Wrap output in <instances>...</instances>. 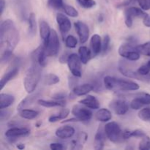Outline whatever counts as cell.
<instances>
[{"mask_svg": "<svg viewBox=\"0 0 150 150\" xmlns=\"http://www.w3.org/2000/svg\"><path fill=\"white\" fill-rule=\"evenodd\" d=\"M56 18H57V24L59 27L60 32L64 37L71 29V22H70V19L62 13H58Z\"/></svg>", "mask_w": 150, "mask_h": 150, "instance_id": "cell-12", "label": "cell"}, {"mask_svg": "<svg viewBox=\"0 0 150 150\" xmlns=\"http://www.w3.org/2000/svg\"><path fill=\"white\" fill-rule=\"evenodd\" d=\"M5 0H0V15L2 16L3 12H4V7H5Z\"/></svg>", "mask_w": 150, "mask_h": 150, "instance_id": "cell-51", "label": "cell"}, {"mask_svg": "<svg viewBox=\"0 0 150 150\" xmlns=\"http://www.w3.org/2000/svg\"><path fill=\"white\" fill-rule=\"evenodd\" d=\"M63 10L65 12L67 16H70V17L73 18H76L79 16V12L73 7V6L68 5V4H64V7H63Z\"/></svg>", "mask_w": 150, "mask_h": 150, "instance_id": "cell-34", "label": "cell"}, {"mask_svg": "<svg viewBox=\"0 0 150 150\" xmlns=\"http://www.w3.org/2000/svg\"><path fill=\"white\" fill-rule=\"evenodd\" d=\"M14 1L15 10L22 20H26L29 18V0H13Z\"/></svg>", "mask_w": 150, "mask_h": 150, "instance_id": "cell-8", "label": "cell"}, {"mask_svg": "<svg viewBox=\"0 0 150 150\" xmlns=\"http://www.w3.org/2000/svg\"><path fill=\"white\" fill-rule=\"evenodd\" d=\"M19 115L21 118L24 119V120H32L36 118L38 115H39L40 112L35 110H31V109H23L21 110L18 111Z\"/></svg>", "mask_w": 150, "mask_h": 150, "instance_id": "cell-30", "label": "cell"}, {"mask_svg": "<svg viewBox=\"0 0 150 150\" xmlns=\"http://www.w3.org/2000/svg\"><path fill=\"white\" fill-rule=\"evenodd\" d=\"M57 137L61 139H67L71 138L75 134V129L70 125L60 127L56 130Z\"/></svg>", "mask_w": 150, "mask_h": 150, "instance_id": "cell-16", "label": "cell"}, {"mask_svg": "<svg viewBox=\"0 0 150 150\" xmlns=\"http://www.w3.org/2000/svg\"><path fill=\"white\" fill-rule=\"evenodd\" d=\"M20 40L18 30L10 19L3 21L0 26V50L1 54H13Z\"/></svg>", "mask_w": 150, "mask_h": 150, "instance_id": "cell-1", "label": "cell"}, {"mask_svg": "<svg viewBox=\"0 0 150 150\" xmlns=\"http://www.w3.org/2000/svg\"><path fill=\"white\" fill-rule=\"evenodd\" d=\"M79 56L80 57V59L81 63L86 64L91 59V51L87 47L81 46L79 49Z\"/></svg>", "mask_w": 150, "mask_h": 150, "instance_id": "cell-28", "label": "cell"}, {"mask_svg": "<svg viewBox=\"0 0 150 150\" xmlns=\"http://www.w3.org/2000/svg\"><path fill=\"white\" fill-rule=\"evenodd\" d=\"M16 147H17L18 149H25V144H24L19 143L16 145Z\"/></svg>", "mask_w": 150, "mask_h": 150, "instance_id": "cell-53", "label": "cell"}, {"mask_svg": "<svg viewBox=\"0 0 150 150\" xmlns=\"http://www.w3.org/2000/svg\"><path fill=\"white\" fill-rule=\"evenodd\" d=\"M149 79H150V76H149Z\"/></svg>", "mask_w": 150, "mask_h": 150, "instance_id": "cell-55", "label": "cell"}, {"mask_svg": "<svg viewBox=\"0 0 150 150\" xmlns=\"http://www.w3.org/2000/svg\"><path fill=\"white\" fill-rule=\"evenodd\" d=\"M41 68L42 67L37 62L32 60V66L28 70L23 79V85L28 93H33L36 89L40 80Z\"/></svg>", "mask_w": 150, "mask_h": 150, "instance_id": "cell-3", "label": "cell"}, {"mask_svg": "<svg viewBox=\"0 0 150 150\" xmlns=\"http://www.w3.org/2000/svg\"><path fill=\"white\" fill-rule=\"evenodd\" d=\"M88 108L79 105H75L72 108V114L81 122H88L92 117V112Z\"/></svg>", "mask_w": 150, "mask_h": 150, "instance_id": "cell-9", "label": "cell"}, {"mask_svg": "<svg viewBox=\"0 0 150 150\" xmlns=\"http://www.w3.org/2000/svg\"><path fill=\"white\" fill-rule=\"evenodd\" d=\"M66 97H67V94L64 92H58L52 95V99L56 100H63V99H64Z\"/></svg>", "mask_w": 150, "mask_h": 150, "instance_id": "cell-47", "label": "cell"}, {"mask_svg": "<svg viewBox=\"0 0 150 150\" xmlns=\"http://www.w3.org/2000/svg\"><path fill=\"white\" fill-rule=\"evenodd\" d=\"M50 148L53 150H61L64 149V146L60 143H52L50 144Z\"/></svg>", "mask_w": 150, "mask_h": 150, "instance_id": "cell-49", "label": "cell"}, {"mask_svg": "<svg viewBox=\"0 0 150 150\" xmlns=\"http://www.w3.org/2000/svg\"><path fill=\"white\" fill-rule=\"evenodd\" d=\"M38 103L41 106L45 108H53V107H63L65 105L64 100H38Z\"/></svg>", "mask_w": 150, "mask_h": 150, "instance_id": "cell-27", "label": "cell"}, {"mask_svg": "<svg viewBox=\"0 0 150 150\" xmlns=\"http://www.w3.org/2000/svg\"><path fill=\"white\" fill-rule=\"evenodd\" d=\"M147 16L148 14L144 11L143 9L139 8V7H129L125 10V16H128L132 18H142L144 19Z\"/></svg>", "mask_w": 150, "mask_h": 150, "instance_id": "cell-19", "label": "cell"}, {"mask_svg": "<svg viewBox=\"0 0 150 150\" xmlns=\"http://www.w3.org/2000/svg\"><path fill=\"white\" fill-rule=\"evenodd\" d=\"M81 7L85 9H90L96 5V1L95 0H76Z\"/></svg>", "mask_w": 150, "mask_h": 150, "instance_id": "cell-36", "label": "cell"}, {"mask_svg": "<svg viewBox=\"0 0 150 150\" xmlns=\"http://www.w3.org/2000/svg\"><path fill=\"white\" fill-rule=\"evenodd\" d=\"M136 46L130 43L122 44L119 48V54L130 61H137L140 59L141 54L137 51Z\"/></svg>", "mask_w": 150, "mask_h": 150, "instance_id": "cell-6", "label": "cell"}, {"mask_svg": "<svg viewBox=\"0 0 150 150\" xmlns=\"http://www.w3.org/2000/svg\"><path fill=\"white\" fill-rule=\"evenodd\" d=\"M71 148L74 149H82V148H83V144H82L81 143H80L78 140L73 141V142H71Z\"/></svg>", "mask_w": 150, "mask_h": 150, "instance_id": "cell-48", "label": "cell"}, {"mask_svg": "<svg viewBox=\"0 0 150 150\" xmlns=\"http://www.w3.org/2000/svg\"><path fill=\"white\" fill-rule=\"evenodd\" d=\"M69 114H70V110L68 108H63L58 114L51 115L48 118V121H49V122H57L59 120L65 119L69 115Z\"/></svg>", "mask_w": 150, "mask_h": 150, "instance_id": "cell-31", "label": "cell"}, {"mask_svg": "<svg viewBox=\"0 0 150 150\" xmlns=\"http://www.w3.org/2000/svg\"><path fill=\"white\" fill-rule=\"evenodd\" d=\"M18 67H14L10 69V70L7 72L4 76L1 77L0 81V86H1V90H2L6 84L10 81V80L13 79L16 75L18 73Z\"/></svg>", "mask_w": 150, "mask_h": 150, "instance_id": "cell-22", "label": "cell"}, {"mask_svg": "<svg viewBox=\"0 0 150 150\" xmlns=\"http://www.w3.org/2000/svg\"><path fill=\"white\" fill-rule=\"evenodd\" d=\"M60 81L59 78L55 74L53 73H49V74L46 75L44 78V83L48 86H51V85L57 84L59 83Z\"/></svg>", "mask_w": 150, "mask_h": 150, "instance_id": "cell-32", "label": "cell"}, {"mask_svg": "<svg viewBox=\"0 0 150 150\" xmlns=\"http://www.w3.org/2000/svg\"><path fill=\"white\" fill-rule=\"evenodd\" d=\"M74 26L80 39V42L82 44L85 43L88 40L89 36V29L88 26L80 21L75 22Z\"/></svg>", "mask_w": 150, "mask_h": 150, "instance_id": "cell-11", "label": "cell"}, {"mask_svg": "<svg viewBox=\"0 0 150 150\" xmlns=\"http://www.w3.org/2000/svg\"><path fill=\"white\" fill-rule=\"evenodd\" d=\"M148 64H149V65L150 66V61H149V62H148Z\"/></svg>", "mask_w": 150, "mask_h": 150, "instance_id": "cell-54", "label": "cell"}, {"mask_svg": "<svg viewBox=\"0 0 150 150\" xmlns=\"http://www.w3.org/2000/svg\"><path fill=\"white\" fill-rule=\"evenodd\" d=\"M104 86L108 90L112 91H136L139 89L138 83L132 81L124 80L121 79L107 76L104 78Z\"/></svg>", "mask_w": 150, "mask_h": 150, "instance_id": "cell-2", "label": "cell"}, {"mask_svg": "<svg viewBox=\"0 0 150 150\" xmlns=\"http://www.w3.org/2000/svg\"><path fill=\"white\" fill-rule=\"evenodd\" d=\"M48 4L51 8L55 10H61L64 7V2L63 0H48Z\"/></svg>", "mask_w": 150, "mask_h": 150, "instance_id": "cell-37", "label": "cell"}, {"mask_svg": "<svg viewBox=\"0 0 150 150\" xmlns=\"http://www.w3.org/2000/svg\"><path fill=\"white\" fill-rule=\"evenodd\" d=\"M43 45L48 57H54L57 55L59 49V40L58 35L54 29H51V35L48 41L45 43H43Z\"/></svg>", "mask_w": 150, "mask_h": 150, "instance_id": "cell-5", "label": "cell"}, {"mask_svg": "<svg viewBox=\"0 0 150 150\" xmlns=\"http://www.w3.org/2000/svg\"><path fill=\"white\" fill-rule=\"evenodd\" d=\"M144 24L147 27H150V16L148 15L146 18H144Z\"/></svg>", "mask_w": 150, "mask_h": 150, "instance_id": "cell-52", "label": "cell"}, {"mask_svg": "<svg viewBox=\"0 0 150 150\" xmlns=\"http://www.w3.org/2000/svg\"><path fill=\"white\" fill-rule=\"evenodd\" d=\"M136 48L141 54L146 56V57H150V42L136 45Z\"/></svg>", "mask_w": 150, "mask_h": 150, "instance_id": "cell-33", "label": "cell"}, {"mask_svg": "<svg viewBox=\"0 0 150 150\" xmlns=\"http://www.w3.org/2000/svg\"><path fill=\"white\" fill-rule=\"evenodd\" d=\"M110 41H111V39H110L109 35H105L102 43V51L103 52V54H105V53H106L108 51L110 45Z\"/></svg>", "mask_w": 150, "mask_h": 150, "instance_id": "cell-41", "label": "cell"}, {"mask_svg": "<svg viewBox=\"0 0 150 150\" xmlns=\"http://www.w3.org/2000/svg\"><path fill=\"white\" fill-rule=\"evenodd\" d=\"M15 98L13 95L10 94L1 93L0 95V109L7 108L13 104Z\"/></svg>", "mask_w": 150, "mask_h": 150, "instance_id": "cell-25", "label": "cell"}, {"mask_svg": "<svg viewBox=\"0 0 150 150\" xmlns=\"http://www.w3.org/2000/svg\"><path fill=\"white\" fill-rule=\"evenodd\" d=\"M30 133V130L27 127H12L5 132V136L8 139H16V138L27 136Z\"/></svg>", "mask_w": 150, "mask_h": 150, "instance_id": "cell-15", "label": "cell"}, {"mask_svg": "<svg viewBox=\"0 0 150 150\" xmlns=\"http://www.w3.org/2000/svg\"><path fill=\"white\" fill-rule=\"evenodd\" d=\"M40 35L41 39L43 41V43L48 41L50 35H51V29L50 28L49 24L47 23L45 21L42 20L40 21Z\"/></svg>", "mask_w": 150, "mask_h": 150, "instance_id": "cell-20", "label": "cell"}, {"mask_svg": "<svg viewBox=\"0 0 150 150\" xmlns=\"http://www.w3.org/2000/svg\"><path fill=\"white\" fill-rule=\"evenodd\" d=\"M39 97L40 92H36V93L35 94L31 93L30 95L26 97L24 99H23L21 101V103L18 104V105L17 110L19 111H21V110L23 109V108H26V107L29 106V105H32L34 102H35V101L38 99Z\"/></svg>", "mask_w": 150, "mask_h": 150, "instance_id": "cell-21", "label": "cell"}, {"mask_svg": "<svg viewBox=\"0 0 150 150\" xmlns=\"http://www.w3.org/2000/svg\"><path fill=\"white\" fill-rule=\"evenodd\" d=\"M79 103L91 109H98L100 108V102L92 95H88L86 98L79 101Z\"/></svg>", "mask_w": 150, "mask_h": 150, "instance_id": "cell-23", "label": "cell"}, {"mask_svg": "<svg viewBox=\"0 0 150 150\" xmlns=\"http://www.w3.org/2000/svg\"><path fill=\"white\" fill-rule=\"evenodd\" d=\"M119 70H120V72L122 74L124 75L127 78L138 79V80L140 81L146 80L143 76H141L140 74H139L138 72H135L130 68H128L125 62H121L119 64Z\"/></svg>", "mask_w": 150, "mask_h": 150, "instance_id": "cell-14", "label": "cell"}, {"mask_svg": "<svg viewBox=\"0 0 150 150\" xmlns=\"http://www.w3.org/2000/svg\"><path fill=\"white\" fill-rule=\"evenodd\" d=\"M95 117H96L97 120L101 122H106L111 120L112 114H111V112L108 109L100 108V109L97 111L96 114H95Z\"/></svg>", "mask_w": 150, "mask_h": 150, "instance_id": "cell-26", "label": "cell"}, {"mask_svg": "<svg viewBox=\"0 0 150 150\" xmlns=\"http://www.w3.org/2000/svg\"><path fill=\"white\" fill-rule=\"evenodd\" d=\"M102 126L99 127L98 131L95 136V149H102L104 147L105 139L107 138L106 134L105 133L104 129H103Z\"/></svg>", "mask_w": 150, "mask_h": 150, "instance_id": "cell-17", "label": "cell"}, {"mask_svg": "<svg viewBox=\"0 0 150 150\" xmlns=\"http://www.w3.org/2000/svg\"><path fill=\"white\" fill-rule=\"evenodd\" d=\"M139 118L144 122L150 121V108H144L141 110L138 114Z\"/></svg>", "mask_w": 150, "mask_h": 150, "instance_id": "cell-35", "label": "cell"}, {"mask_svg": "<svg viewBox=\"0 0 150 150\" xmlns=\"http://www.w3.org/2000/svg\"><path fill=\"white\" fill-rule=\"evenodd\" d=\"M94 89V86L89 83H85V84L80 85V86H76L73 88V93L76 95V96H83V95H87L89 92Z\"/></svg>", "mask_w": 150, "mask_h": 150, "instance_id": "cell-24", "label": "cell"}, {"mask_svg": "<svg viewBox=\"0 0 150 150\" xmlns=\"http://www.w3.org/2000/svg\"><path fill=\"white\" fill-rule=\"evenodd\" d=\"M69 56H70V55H68V54H67V53H65V54H63L62 56H61V57H60V58H59L60 62H61V63L67 62V59H68Z\"/></svg>", "mask_w": 150, "mask_h": 150, "instance_id": "cell-50", "label": "cell"}, {"mask_svg": "<svg viewBox=\"0 0 150 150\" xmlns=\"http://www.w3.org/2000/svg\"><path fill=\"white\" fill-rule=\"evenodd\" d=\"M77 39L73 35H69L65 38V45L67 48H75L77 45Z\"/></svg>", "mask_w": 150, "mask_h": 150, "instance_id": "cell-39", "label": "cell"}, {"mask_svg": "<svg viewBox=\"0 0 150 150\" xmlns=\"http://www.w3.org/2000/svg\"><path fill=\"white\" fill-rule=\"evenodd\" d=\"M143 105H144L142 104V103L141 102L140 100L139 99L138 97L136 98H134V99L131 101V103H130V107H131V108H133V109L134 110L140 109Z\"/></svg>", "mask_w": 150, "mask_h": 150, "instance_id": "cell-44", "label": "cell"}, {"mask_svg": "<svg viewBox=\"0 0 150 150\" xmlns=\"http://www.w3.org/2000/svg\"><path fill=\"white\" fill-rule=\"evenodd\" d=\"M29 21V29H28V33L30 38L35 36L36 35L37 32V23H36V17L34 13H31L29 15V17L28 18Z\"/></svg>", "mask_w": 150, "mask_h": 150, "instance_id": "cell-29", "label": "cell"}, {"mask_svg": "<svg viewBox=\"0 0 150 150\" xmlns=\"http://www.w3.org/2000/svg\"><path fill=\"white\" fill-rule=\"evenodd\" d=\"M47 54L45 51V48L44 45H40L36 50L32 52V60L37 62L42 67H44L47 64L46 58Z\"/></svg>", "mask_w": 150, "mask_h": 150, "instance_id": "cell-10", "label": "cell"}, {"mask_svg": "<svg viewBox=\"0 0 150 150\" xmlns=\"http://www.w3.org/2000/svg\"><path fill=\"white\" fill-rule=\"evenodd\" d=\"M67 63L69 70L73 76L79 78L81 76V61L79 55L76 54H70Z\"/></svg>", "mask_w": 150, "mask_h": 150, "instance_id": "cell-7", "label": "cell"}, {"mask_svg": "<svg viewBox=\"0 0 150 150\" xmlns=\"http://www.w3.org/2000/svg\"><path fill=\"white\" fill-rule=\"evenodd\" d=\"M90 47L92 49V54L94 56H97L102 51V42L101 38L100 35H94L90 40Z\"/></svg>", "mask_w": 150, "mask_h": 150, "instance_id": "cell-18", "label": "cell"}, {"mask_svg": "<svg viewBox=\"0 0 150 150\" xmlns=\"http://www.w3.org/2000/svg\"><path fill=\"white\" fill-rule=\"evenodd\" d=\"M137 72L139 73V74H140L141 76H145L146 75H148L150 72V66L149 64H144V65H142V67H139L137 70Z\"/></svg>", "mask_w": 150, "mask_h": 150, "instance_id": "cell-42", "label": "cell"}, {"mask_svg": "<svg viewBox=\"0 0 150 150\" xmlns=\"http://www.w3.org/2000/svg\"><path fill=\"white\" fill-rule=\"evenodd\" d=\"M104 130L106 134L107 139L113 143H119L124 141L122 136L123 132L118 123L110 122L104 126Z\"/></svg>", "mask_w": 150, "mask_h": 150, "instance_id": "cell-4", "label": "cell"}, {"mask_svg": "<svg viewBox=\"0 0 150 150\" xmlns=\"http://www.w3.org/2000/svg\"><path fill=\"white\" fill-rule=\"evenodd\" d=\"M10 115H11V111L10 110L2 108V109H1V112H0V120H1V122L7 120L10 118Z\"/></svg>", "mask_w": 150, "mask_h": 150, "instance_id": "cell-43", "label": "cell"}, {"mask_svg": "<svg viewBox=\"0 0 150 150\" xmlns=\"http://www.w3.org/2000/svg\"><path fill=\"white\" fill-rule=\"evenodd\" d=\"M88 139V135L86 134V133L85 132H79L77 134V140L79 141L80 143H81L82 144L85 143L86 142Z\"/></svg>", "mask_w": 150, "mask_h": 150, "instance_id": "cell-45", "label": "cell"}, {"mask_svg": "<svg viewBox=\"0 0 150 150\" xmlns=\"http://www.w3.org/2000/svg\"><path fill=\"white\" fill-rule=\"evenodd\" d=\"M141 8L144 10H148L150 9V0H138Z\"/></svg>", "mask_w": 150, "mask_h": 150, "instance_id": "cell-46", "label": "cell"}, {"mask_svg": "<svg viewBox=\"0 0 150 150\" xmlns=\"http://www.w3.org/2000/svg\"><path fill=\"white\" fill-rule=\"evenodd\" d=\"M109 107L117 114L125 115L128 111L129 106L127 103L124 100H115L110 103Z\"/></svg>", "mask_w": 150, "mask_h": 150, "instance_id": "cell-13", "label": "cell"}, {"mask_svg": "<svg viewBox=\"0 0 150 150\" xmlns=\"http://www.w3.org/2000/svg\"><path fill=\"white\" fill-rule=\"evenodd\" d=\"M139 149L142 150L150 149V138L149 136H146L142 138V141L139 143Z\"/></svg>", "mask_w": 150, "mask_h": 150, "instance_id": "cell-38", "label": "cell"}, {"mask_svg": "<svg viewBox=\"0 0 150 150\" xmlns=\"http://www.w3.org/2000/svg\"><path fill=\"white\" fill-rule=\"evenodd\" d=\"M139 99L140 100L141 102L142 103L143 105H150V95L148 93H141L138 96Z\"/></svg>", "mask_w": 150, "mask_h": 150, "instance_id": "cell-40", "label": "cell"}]
</instances>
